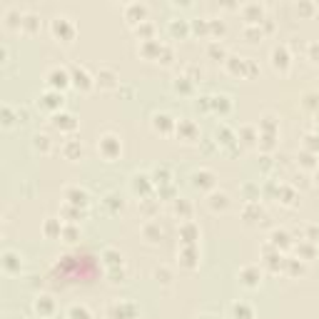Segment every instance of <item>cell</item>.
I'll list each match as a JSON object with an SVG mask.
<instances>
[{
  "label": "cell",
  "instance_id": "cell-13",
  "mask_svg": "<svg viewBox=\"0 0 319 319\" xmlns=\"http://www.w3.org/2000/svg\"><path fill=\"white\" fill-rule=\"evenodd\" d=\"M67 199H70L72 207H80V205L88 207V202H90V197L83 187H67Z\"/></svg>",
  "mask_w": 319,
  "mask_h": 319
},
{
  "label": "cell",
  "instance_id": "cell-7",
  "mask_svg": "<svg viewBox=\"0 0 319 319\" xmlns=\"http://www.w3.org/2000/svg\"><path fill=\"white\" fill-rule=\"evenodd\" d=\"M239 10H242V18L247 20V25H259L264 20V8L259 3H247V5H242Z\"/></svg>",
  "mask_w": 319,
  "mask_h": 319
},
{
  "label": "cell",
  "instance_id": "cell-26",
  "mask_svg": "<svg viewBox=\"0 0 319 319\" xmlns=\"http://www.w3.org/2000/svg\"><path fill=\"white\" fill-rule=\"evenodd\" d=\"M67 317H70V319H90V309H88L85 304H72V307L67 309Z\"/></svg>",
  "mask_w": 319,
  "mask_h": 319
},
{
  "label": "cell",
  "instance_id": "cell-19",
  "mask_svg": "<svg viewBox=\"0 0 319 319\" xmlns=\"http://www.w3.org/2000/svg\"><path fill=\"white\" fill-rule=\"evenodd\" d=\"M190 30H192L190 20H185V18H175V20H170V32H172L175 37H185V35H190Z\"/></svg>",
  "mask_w": 319,
  "mask_h": 319
},
{
  "label": "cell",
  "instance_id": "cell-4",
  "mask_svg": "<svg viewBox=\"0 0 319 319\" xmlns=\"http://www.w3.org/2000/svg\"><path fill=\"white\" fill-rule=\"evenodd\" d=\"M123 15H125L128 23L140 25V23L147 20V5H142V3H128V5L123 8Z\"/></svg>",
  "mask_w": 319,
  "mask_h": 319
},
{
  "label": "cell",
  "instance_id": "cell-21",
  "mask_svg": "<svg viewBox=\"0 0 319 319\" xmlns=\"http://www.w3.org/2000/svg\"><path fill=\"white\" fill-rule=\"evenodd\" d=\"M152 182H155V180H150L147 175H135V177H132V190L140 192V194H147V192L152 190Z\"/></svg>",
  "mask_w": 319,
  "mask_h": 319
},
{
  "label": "cell",
  "instance_id": "cell-32",
  "mask_svg": "<svg viewBox=\"0 0 319 319\" xmlns=\"http://www.w3.org/2000/svg\"><path fill=\"white\" fill-rule=\"evenodd\" d=\"M207 53H210L212 58H224V45L217 43V40H212V43L207 45Z\"/></svg>",
  "mask_w": 319,
  "mask_h": 319
},
{
  "label": "cell",
  "instance_id": "cell-16",
  "mask_svg": "<svg viewBox=\"0 0 319 319\" xmlns=\"http://www.w3.org/2000/svg\"><path fill=\"white\" fill-rule=\"evenodd\" d=\"M23 15H25V13L13 5V8H8V10L3 13V20H5L8 28H23Z\"/></svg>",
  "mask_w": 319,
  "mask_h": 319
},
{
  "label": "cell",
  "instance_id": "cell-36",
  "mask_svg": "<svg viewBox=\"0 0 319 319\" xmlns=\"http://www.w3.org/2000/svg\"><path fill=\"white\" fill-rule=\"evenodd\" d=\"M307 53H309L312 63H319V43H317V40H312V43L307 45Z\"/></svg>",
  "mask_w": 319,
  "mask_h": 319
},
{
  "label": "cell",
  "instance_id": "cell-12",
  "mask_svg": "<svg viewBox=\"0 0 319 319\" xmlns=\"http://www.w3.org/2000/svg\"><path fill=\"white\" fill-rule=\"evenodd\" d=\"M192 185L199 190H210V187H215V175L210 170H197L192 175Z\"/></svg>",
  "mask_w": 319,
  "mask_h": 319
},
{
  "label": "cell",
  "instance_id": "cell-40",
  "mask_svg": "<svg viewBox=\"0 0 319 319\" xmlns=\"http://www.w3.org/2000/svg\"><path fill=\"white\" fill-rule=\"evenodd\" d=\"M8 319H25L23 314H8Z\"/></svg>",
  "mask_w": 319,
  "mask_h": 319
},
{
  "label": "cell",
  "instance_id": "cell-3",
  "mask_svg": "<svg viewBox=\"0 0 319 319\" xmlns=\"http://www.w3.org/2000/svg\"><path fill=\"white\" fill-rule=\"evenodd\" d=\"M48 85H50V90H58V93H60L63 88L72 85V75L67 72V67L55 65V67L48 70Z\"/></svg>",
  "mask_w": 319,
  "mask_h": 319
},
{
  "label": "cell",
  "instance_id": "cell-22",
  "mask_svg": "<svg viewBox=\"0 0 319 319\" xmlns=\"http://www.w3.org/2000/svg\"><path fill=\"white\" fill-rule=\"evenodd\" d=\"M37 28H40V15L32 13V10H25V15H23V28H20V30H25V32H35Z\"/></svg>",
  "mask_w": 319,
  "mask_h": 319
},
{
  "label": "cell",
  "instance_id": "cell-5",
  "mask_svg": "<svg viewBox=\"0 0 319 319\" xmlns=\"http://www.w3.org/2000/svg\"><path fill=\"white\" fill-rule=\"evenodd\" d=\"M70 75H72V85H75V88H80V90H90V88H93V80H95V77L88 72V67L72 65Z\"/></svg>",
  "mask_w": 319,
  "mask_h": 319
},
{
  "label": "cell",
  "instance_id": "cell-20",
  "mask_svg": "<svg viewBox=\"0 0 319 319\" xmlns=\"http://www.w3.org/2000/svg\"><path fill=\"white\" fill-rule=\"evenodd\" d=\"M232 319H255V312L245 302H234L232 304Z\"/></svg>",
  "mask_w": 319,
  "mask_h": 319
},
{
  "label": "cell",
  "instance_id": "cell-10",
  "mask_svg": "<svg viewBox=\"0 0 319 319\" xmlns=\"http://www.w3.org/2000/svg\"><path fill=\"white\" fill-rule=\"evenodd\" d=\"M95 83L100 85V88H115L117 85V75H115V70L112 67H100L97 70V75H95Z\"/></svg>",
  "mask_w": 319,
  "mask_h": 319
},
{
  "label": "cell",
  "instance_id": "cell-24",
  "mask_svg": "<svg viewBox=\"0 0 319 319\" xmlns=\"http://www.w3.org/2000/svg\"><path fill=\"white\" fill-rule=\"evenodd\" d=\"M207 205L217 212V210H227V205H229V197L224 194V192H212L210 194V199H207Z\"/></svg>",
  "mask_w": 319,
  "mask_h": 319
},
{
  "label": "cell",
  "instance_id": "cell-9",
  "mask_svg": "<svg viewBox=\"0 0 319 319\" xmlns=\"http://www.w3.org/2000/svg\"><path fill=\"white\" fill-rule=\"evenodd\" d=\"M37 102L43 105L45 110H60V107H63V93H58V90H48V93L40 95Z\"/></svg>",
  "mask_w": 319,
  "mask_h": 319
},
{
  "label": "cell",
  "instance_id": "cell-39",
  "mask_svg": "<svg viewBox=\"0 0 319 319\" xmlns=\"http://www.w3.org/2000/svg\"><path fill=\"white\" fill-rule=\"evenodd\" d=\"M63 234L70 237V242H72V237H77V229H75L72 224H67V227H63Z\"/></svg>",
  "mask_w": 319,
  "mask_h": 319
},
{
  "label": "cell",
  "instance_id": "cell-28",
  "mask_svg": "<svg viewBox=\"0 0 319 319\" xmlns=\"http://www.w3.org/2000/svg\"><path fill=\"white\" fill-rule=\"evenodd\" d=\"M43 232H45L48 237H55V234H63V224H60V220H55V217H50V220H45V227H43Z\"/></svg>",
  "mask_w": 319,
  "mask_h": 319
},
{
  "label": "cell",
  "instance_id": "cell-35",
  "mask_svg": "<svg viewBox=\"0 0 319 319\" xmlns=\"http://www.w3.org/2000/svg\"><path fill=\"white\" fill-rule=\"evenodd\" d=\"M192 30L194 32H202V35H210V20H192Z\"/></svg>",
  "mask_w": 319,
  "mask_h": 319
},
{
  "label": "cell",
  "instance_id": "cell-15",
  "mask_svg": "<svg viewBox=\"0 0 319 319\" xmlns=\"http://www.w3.org/2000/svg\"><path fill=\"white\" fill-rule=\"evenodd\" d=\"M53 125H55L58 130H75V128H77L75 117H72L70 112H55V117H53Z\"/></svg>",
  "mask_w": 319,
  "mask_h": 319
},
{
  "label": "cell",
  "instance_id": "cell-25",
  "mask_svg": "<svg viewBox=\"0 0 319 319\" xmlns=\"http://www.w3.org/2000/svg\"><path fill=\"white\" fill-rule=\"evenodd\" d=\"M185 135L187 140H194L197 137V128H194V123H190V120H182V123H177V135Z\"/></svg>",
  "mask_w": 319,
  "mask_h": 319
},
{
  "label": "cell",
  "instance_id": "cell-31",
  "mask_svg": "<svg viewBox=\"0 0 319 319\" xmlns=\"http://www.w3.org/2000/svg\"><path fill=\"white\" fill-rule=\"evenodd\" d=\"M63 152H65V157H75V155H83V147H80L77 142H65Z\"/></svg>",
  "mask_w": 319,
  "mask_h": 319
},
{
  "label": "cell",
  "instance_id": "cell-34",
  "mask_svg": "<svg viewBox=\"0 0 319 319\" xmlns=\"http://www.w3.org/2000/svg\"><path fill=\"white\" fill-rule=\"evenodd\" d=\"M13 112H18V110H13L10 105H3V125H5V128H10V125L15 123V117H13Z\"/></svg>",
  "mask_w": 319,
  "mask_h": 319
},
{
  "label": "cell",
  "instance_id": "cell-29",
  "mask_svg": "<svg viewBox=\"0 0 319 319\" xmlns=\"http://www.w3.org/2000/svg\"><path fill=\"white\" fill-rule=\"evenodd\" d=\"M217 142H222V145H234V132L227 128V125H222L220 130H217Z\"/></svg>",
  "mask_w": 319,
  "mask_h": 319
},
{
  "label": "cell",
  "instance_id": "cell-1",
  "mask_svg": "<svg viewBox=\"0 0 319 319\" xmlns=\"http://www.w3.org/2000/svg\"><path fill=\"white\" fill-rule=\"evenodd\" d=\"M50 32L60 40V43H70V40L75 37V32H77V25H75V20L70 15H55L50 20Z\"/></svg>",
  "mask_w": 319,
  "mask_h": 319
},
{
  "label": "cell",
  "instance_id": "cell-38",
  "mask_svg": "<svg viewBox=\"0 0 319 319\" xmlns=\"http://www.w3.org/2000/svg\"><path fill=\"white\" fill-rule=\"evenodd\" d=\"M190 77H177L175 80V90H182V93H190Z\"/></svg>",
  "mask_w": 319,
  "mask_h": 319
},
{
  "label": "cell",
  "instance_id": "cell-37",
  "mask_svg": "<svg viewBox=\"0 0 319 319\" xmlns=\"http://www.w3.org/2000/svg\"><path fill=\"white\" fill-rule=\"evenodd\" d=\"M294 10H297L299 15H312V13H314V3H297Z\"/></svg>",
  "mask_w": 319,
  "mask_h": 319
},
{
  "label": "cell",
  "instance_id": "cell-30",
  "mask_svg": "<svg viewBox=\"0 0 319 319\" xmlns=\"http://www.w3.org/2000/svg\"><path fill=\"white\" fill-rule=\"evenodd\" d=\"M32 145H35V150H40V152H50V137H48V135H35V137H32Z\"/></svg>",
  "mask_w": 319,
  "mask_h": 319
},
{
  "label": "cell",
  "instance_id": "cell-33",
  "mask_svg": "<svg viewBox=\"0 0 319 319\" xmlns=\"http://www.w3.org/2000/svg\"><path fill=\"white\" fill-rule=\"evenodd\" d=\"M145 234H147V239H150V242H157V239L162 237V229H160V227H155V224H147V227H145Z\"/></svg>",
  "mask_w": 319,
  "mask_h": 319
},
{
  "label": "cell",
  "instance_id": "cell-11",
  "mask_svg": "<svg viewBox=\"0 0 319 319\" xmlns=\"http://www.w3.org/2000/svg\"><path fill=\"white\" fill-rule=\"evenodd\" d=\"M152 128L160 130V132H170L172 128H177V123L167 112H157V115H152Z\"/></svg>",
  "mask_w": 319,
  "mask_h": 319
},
{
  "label": "cell",
  "instance_id": "cell-41",
  "mask_svg": "<svg viewBox=\"0 0 319 319\" xmlns=\"http://www.w3.org/2000/svg\"><path fill=\"white\" fill-rule=\"evenodd\" d=\"M199 319H215V317H210V314H202V317H199Z\"/></svg>",
  "mask_w": 319,
  "mask_h": 319
},
{
  "label": "cell",
  "instance_id": "cell-27",
  "mask_svg": "<svg viewBox=\"0 0 319 319\" xmlns=\"http://www.w3.org/2000/svg\"><path fill=\"white\" fill-rule=\"evenodd\" d=\"M135 32L140 35V40H152V35H155V25H152L150 20H145V23L135 25Z\"/></svg>",
  "mask_w": 319,
  "mask_h": 319
},
{
  "label": "cell",
  "instance_id": "cell-18",
  "mask_svg": "<svg viewBox=\"0 0 319 319\" xmlns=\"http://www.w3.org/2000/svg\"><path fill=\"white\" fill-rule=\"evenodd\" d=\"M239 279H242L245 287H257L259 285V269L257 267H245L239 272Z\"/></svg>",
  "mask_w": 319,
  "mask_h": 319
},
{
  "label": "cell",
  "instance_id": "cell-23",
  "mask_svg": "<svg viewBox=\"0 0 319 319\" xmlns=\"http://www.w3.org/2000/svg\"><path fill=\"white\" fill-rule=\"evenodd\" d=\"M212 110L227 115V112L232 110V97H229V95H212Z\"/></svg>",
  "mask_w": 319,
  "mask_h": 319
},
{
  "label": "cell",
  "instance_id": "cell-6",
  "mask_svg": "<svg viewBox=\"0 0 319 319\" xmlns=\"http://www.w3.org/2000/svg\"><path fill=\"white\" fill-rule=\"evenodd\" d=\"M272 65L279 72H287L289 70V48L287 45H274L272 48Z\"/></svg>",
  "mask_w": 319,
  "mask_h": 319
},
{
  "label": "cell",
  "instance_id": "cell-8",
  "mask_svg": "<svg viewBox=\"0 0 319 319\" xmlns=\"http://www.w3.org/2000/svg\"><path fill=\"white\" fill-rule=\"evenodd\" d=\"M32 309H35V314H40V317H50V314L55 312V302H53V297H48V294H40V297H35Z\"/></svg>",
  "mask_w": 319,
  "mask_h": 319
},
{
  "label": "cell",
  "instance_id": "cell-2",
  "mask_svg": "<svg viewBox=\"0 0 319 319\" xmlns=\"http://www.w3.org/2000/svg\"><path fill=\"white\" fill-rule=\"evenodd\" d=\"M97 150L102 152V157H105V160H115L120 152H123V142H120V137H117V135L107 132V135H102V137L97 140Z\"/></svg>",
  "mask_w": 319,
  "mask_h": 319
},
{
  "label": "cell",
  "instance_id": "cell-17",
  "mask_svg": "<svg viewBox=\"0 0 319 319\" xmlns=\"http://www.w3.org/2000/svg\"><path fill=\"white\" fill-rule=\"evenodd\" d=\"M160 50H162V43L160 40H142V45H140V53L145 58H160Z\"/></svg>",
  "mask_w": 319,
  "mask_h": 319
},
{
  "label": "cell",
  "instance_id": "cell-42",
  "mask_svg": "<svg viewBox=\"0 0 319 319\" xmlns=\"http://www.w3.org/2000/svg\"><path fill=\"white\" fill-rule=\"evenodd\" d=\"M317 180H319V172H317Z\"/></svg>",
  "mask_w": 319,
  "mask_h": 319
},
{
  "label": "cell",
  "instance_id": "cell-14",
  "mask_svg": "<svg viewBox=\"0 0 319 319\" xmlns=\"http://www.w3.org/2000/svg\"><path fill=\"white\" fill-rule=\"evenodd\" d=\"M3 267H5V272H10V274L20 272V267H23L20 255H18V252H13V250H5V252H3Z\"/></svg>",
  "mask_w": 319,
  "mask_h": 319
}]
</instances>
